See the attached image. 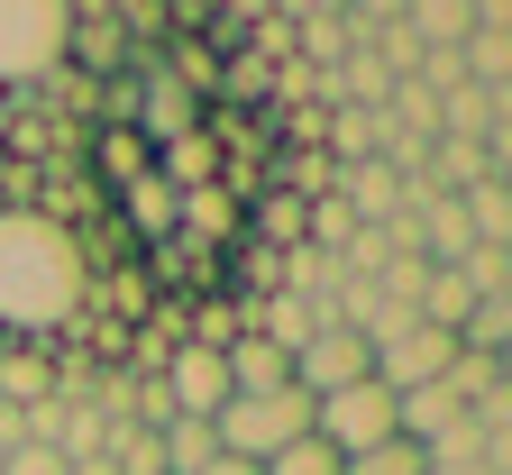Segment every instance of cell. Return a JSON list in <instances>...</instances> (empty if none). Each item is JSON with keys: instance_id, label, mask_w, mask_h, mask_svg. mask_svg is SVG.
I'll use <instances>...</instances> for the list:
<instances>
[{"instance_id": "obj_7", "label": "cell", "mask_w": 512, "mask_h": 475, "mask_svg": "<svg viewBox=\"0 0 512 475\" xmlns=\"http://www.w3.org/2000/svg\"><path fill=\"white\" fill-rule=\"evenodd\" d=\"M458 211H467V238H476V247H512V192H503V174L467 183Z\"/></svg>"}, {"instance_id": "obj_9", "label": "cell", "mask_w": 512, "mask_h": 475, "mask_svg": "<svg viewBox=\"0 0 512 475\" xmlns=\"http://www.w3.org/2000/svg\"><path fill=\"white\" fill-rule=\"evenodd\" d=\"M503 338H512V302L503 293H476V311L458 320V348L467 357H503Z\"/></svg>"}, {"instance_id": "obj_12", "label": "cell", "mask_w": 512, "mask_h": 475, "mask_svg": "<svg viewBox=\"0 0 512 475\" xmlns=\"http://www.w3.org/2000/svg\"><path fill=\"white\" fill-rule=\"evenodd\" d=\"M339 475H421V448H412V439H384V448H366V457H339Z\"/></svg>"}, {"instance_id": "obj_8", "label": "cell", "mask_w": 512, "mask_h": 475, "mask_svg": "<svg viewBox=\"0 0 512 475\" xmlns=\"http://www.w3.org/2000/svg\"><path fill=\"white\" fill-rule=\"evenodd\" d=\"M156 457H165V475H202L211 457H220V439H211V421H156Z\"/></svg>"}, {"instance_id": "obj_4", "label": "cell", "mask_w": 512, "mask_h": 475, "mask_svg": "<svg viewBox=\"0 0 512 475\" xmlns=\"http://www.w3.org/2000/svg\"><path fill=\"white\" fill-rule=\"evenodd\" d=\"M366 375H375V348H366L357 329H339V320H320L302 348H293V384H302L311 402L339 393V384H366Z\"/></svg>"}, {"instance_id": "obj_13", "label": "cell", "mask_w": 512, "mask_h": 475, "mask_svg": "<svg viewBox=\"0 0 512 475\" xmlns=\"http://www.w3.org/2000/svg\"><path fill=\"white\" fill-rule=\"evenodd\" d=\"M266 475H339V448L330 439H293L284 457H266Z\"/></svg>"}, {"instance_id": "obj_3", "label": "cell", "mask_w": 512, "mask_h": 475, "mask_svg": "<svg viewBox=\"0 0 512 475\" xmlns=\"http://www.w3.org/2000/svg\"><path fill=\"white\" fill-rule=\"evenodd\" d=\"M448 366H458V338L430 329V320H403L394 338H375V384H384V393H421V384H439Z\"/></svg>"}, {"instance_id": "obj_15", "label": "cell", "mask_w": 512, "mask_h": 475, "mask_svg": "<svg viewBox=\"0 0 512 475\" xmlns=\"http://www.w3.org/2000/svg\"><path fill=\"white\" fill-rule=\"evenodd\" d=\"M202 475H266V466H247V457H211Z\"/></svg>"}, {"instance_id": "obj_16", "label": "cell", "mask_w": 512, "mask_h": 475, "mask_svg": "<svg viewBox=\"0 0 512 475\" xmlns=\"http://www.w3.org/2000/svg\"><path fill=\"white\" fill-rule=\"evenodd\" d=\"M421 475H512V466H421Z\"/></svg>"}, {"instance_id": "obj_10", "label": "cell", "mask_w": 512, "mask_h": 475, "mask_svg": "<svg viewBox=\"0 0 512 475\" xmlns=\"http://www.w3.org/2000/svg\"><path fill=\"white\" fill-rule=\"evenodd\" d=\"M403 28H412L421 46H458L476 19H467V0H403Z\"/></svg>"}, {"instance_id": "obj_1", "label": "cell", "mask_w": 512, "mask_h": 475, "mask_svg": "<svg viewBox=\"0 0 512 475\" xmlns=\"http://www.w3.org/2000/svg\"><path fill=\"white\" fill-rule=\"evenodd\" d=\"M211 439H220V457L266 466V457H284L293 439H311V393H302V384H275V393H229L220 412H211Z\"/></svg>"}, {"instance_id": "obj_6", "label": "cell", "mask_w": 512, "mask_h": 475, "mask_svg": "<svg viewBox=\"0 0 512 475\" xmlns=\"http://www.w3.org/2000/svg\"><path fill=\"white\" fill-rule=\"evenodd\" d=\"M220 366H229V393H275V384H293V357L275 348V338H256V329L229 338Z\"/></svg>"}, {"instance_id": "obj_14", "label": "cell", "mask_w": 512, "mask_h": 475, "mask_svg": "<svg viewBox=\"0 0 512 475\" xmlns=\"http://www.w3.org/2000/svg\"><path fill=\"white\" fill-rule=\"evenodd\" d=\"M458 275H467L476 293H503V275H512V256H503V247H467V256H458Z\"/></svg>"}, {"instance_id": "obj_11", "label": "cell", "mask_w": 512, "mask_h": 475, "mask_svg": "<svg viewBox=\"0 0 512 475\" xmlns=\"http://www.w3.org/2000/svg\"><path fill=\"white\" fill-rule=\"evenodd\" d=\"M256 229H266L275 247H311V201L302 192H266L256 201Z\"/></svg>"}, {"instance_id": "obj_5", "label": "cell", "mask_w": 512, "mask_h": 475, "mask_svg": "<svg viewBox=\"0 0 512 475\" xmlns=\"http://www.w3.org/2000/svg\"><path fill=\"white\" fill-rule=\"evenodd\" d=\"M156 393H165V412H183V421H211L220 402H229V366H220V348H183L165 357V375H156Z\"/></svg>"}, {"instance_id": "obj_2", "label": "cell", "mask_w": 512, "mask_h": 475, "mask_svg": "<svg viewBox=\"0 0 512 475\" xmlns=\"http://www.w3.org/2000/svg\"><path fill=\"white\" fill-rule=\"evenodd\" d=\"M311 439H330L339 457H366V448H384V439H403V430H394V393H384L375 375L320 393V402H311Z\"/></svg>"}]
</instances>
